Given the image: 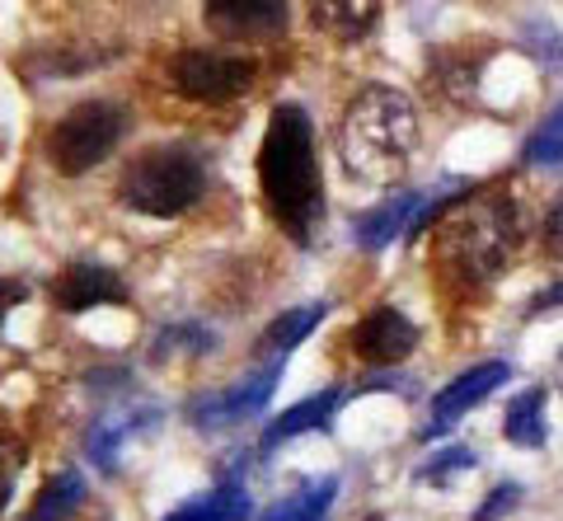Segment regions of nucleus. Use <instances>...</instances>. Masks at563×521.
<instances>
[{
	"label": "nucleus",
	"mask_w": 563,
	"mask_h": 521,
	"mask_svg": "<svg viewBox=\"0 0 563 521\" xmlns=\"http://www.w3.org/2000/svg\"><path fill=\"white\" fill-rule=\"evenodd\" d=\"M428 198L432 193H395V198H385L380 207H372L366 217H357V245L362 250H385L404 225L418 221V212L428 207Z\"/></svg>",
	"instance_id": "obj_13"
},
{
	"label": "nucleus",
	"mask_w": 563,
	"mask_h": 521,
	"mask_svg": "<svg viewBox=\"0 0 563 521\" xmlns=\"http://www.w3.org/2000/svg\"><path fill=\"white\" fill-rule=\"evenodd\" d=\"M29 301V287L24 282H14V277H0V329H5V315L14 306H24Z\"/></svg>",
	"instance_id": "obj_27"
},
{
	"label": "nucleus",
	"mask_w": 563,
	"mask_h": 521,
	"mask_svg": "<svg viewBox=\"0 0 563 521\" xmlns=\"http://www.w3.org/2000/svg\"><path fill=\"white\" fill-rule=\"evenodd\" d=\"M165 521H250V494H244L240 479H225L211 494L174 508Z\"/></svg>",
	"instance_id": "obj_15"
},
{
	"label": "nucleus",
	"mask_w": 563,
	"mask_h": 521,
	"mask_svg": "<svg viewBox=\"0 0 563 521\" xmlns=\"http://www.w3.org/2000/svg\"><path fill=\"white\" fill-rule=\"evenodd\" d=\"M413 347H418V329L390 306L372 310V315L352 329V353L362 362H372V367H395V362H404Z\"/></svg>",
	"instance_id": "obj_11"
},
{
	"label": "nucleus",
	"mask_w": 563,
	"mask_h": 521,
	"mask_svg": "<svg viewBox=\"0 0 563 521\" xmlns=\"http://www.w3.org/2000/svg\"><path fill=\"white\" fill-rule=\"evenodd\" d=\"M442 231H437V254L442 268L455 277L461 287H484L488 277H498L517 254V235H521V217L517 202L507 193H465L461 207L446 217L442 212Z\"/></svg>",
	"instance_id": "obj_3"
},
{
	"label": "nucleus",
	"mask_w": 563,
	"mask_h": 521,
	"mask_svg": "<svg viewBox=\"0 0 563 521\" xmlns=\"http://www.w3.org/2000/svg\"><path fill=\"white\" fill-rule=\"evenodd\" d=\"M207 29L225 43H273L287 33V0H202Z\"/></svg>",
	"instance_id": "obj_8"
},
{
	"label": "nucleus",
	"mask_w": 563,
	"mask_h": 521,
	"mask_svg": "<svg viewBox=\"0 0 563 521\" xmlns=\"http://www.w3.org/2000/svg\"><path fill=\"white\" fill-rule=\"evenodd\" d=\"M155 413H128V409H113V413H99L95 428H90V461L99 465V470H113L118 465V451L128 437H136L141 428H151Z\"/></svg>",
	"instance_id": "obj_14"
},
{
	"label": "nucleus",
	"mask_w": 563,
	"mask_h": 521,
	"mask_svg": "<svg viewBox=\"0 0 563 521\" xmlns=\"http://www.w3.org/2000/svg\"><path fill=\"white\" fill-rule=\"evenodd\" d=\"M207 193V160L192 146H146L136 160L122 169L118 198L141 217L169 221L184 217L192 202Z\"/></svg>",
	"instance_id": "obj_4"
},
{
	"label": "nucleus",
	"mask_w": 563,
	"mask_h": 521,
	"mask_svg": "<svg viewBox=\"0 0 563 521\" xmlns=\"http://www.w3.org/2000/svg\"><path fill=\"white\" fill-rule=\"evenodd\" d=\"M503 437L517 442V446H544L550 428H544V390H521L512 404H507V419H503Z\"/></svg>",
	"instance_id": "obj_20"
},
{
	"label": "nucleus",
	"mask_w": 563,
	"mask_h": 521,
	"mask_svg": "<svg viewBox=\"0 0 563 521\" xmlns=\"http://www.w3.org/2000/svg\"><path fill=\"white\" fill-rule=\"evenodd\" d=\"M122 128H128V118H122L118 103L109 99H90V103H76L70 113L57 118V128L47 132V160L57 165V174H85L95 169L99 160H109L113 146L122 142Z\"/></svg>",
	"instance_id": "obj_5"
},
{
	"label": "nucleus",
	"mask_w": 563,
	"mask_h": 521,
	"mask_svg": "<svg viewBox=\"0 0 563 521\" xmlns=\"http://www.w3.org/2000/svg\"><path fill=\"white\" fill-rule=\"evenodd\" d=\"M258 188L268 217L296 245H310L314 225L324 217L320 155H314V128L301 103H277L258 146Z\"/></svg>",
	"instance_id": "obj_1"
},
{
	"label": "nucleus",
	"mask_w": 563,
	"mask_h": 521,
	"mask_svg": "<svg viewBox=\"0 0 563 521\" xmlns=\"http://www.w3.org/2000/svg\"><path fill=\"white\" fill-rule=\"evenodd\" d=\"M455 470H474V451L470 446H451V451H442V456H432L428 465H422V479L446 484Z\"/></svg>",
	"instance_id": "obj_23"
},
{
	"label": "nucleus",
	"mask_w": 563,
	"mask_h": 521,
	"mask_svg": "<svg viewBox=\"0 0 563 521\" xmlns=\"http://www.w3.org/2000/svg\"><path fill=\"white\" fill-rule=\"evenodd\" d=\"M554 306H563V282L559 287H550V291H540V297H536V315H540V310H554Z\"/></svg>",
	"instance_id": "obj_28"
},
{
	"label": "nucleus",
	"mask_w": 563,
	"mask_h": 521,
	"mask_svg": "<svg viewBox=\"0 0 563 521\" xmlns=\"http://www.w3.org/2000/svg\"><path fill=\"white\" fill-rule=\"evenodd\" d=\"M333 498H339V479H314V484H301L291 498L273 502L268 512L258 521H324V512L333 508Z\"/></svg>",
	"instance_id": "obj_18"
},
{
	"label": "nucleus",
	"mask_w": 563,
	"mask_h": 521,
	"mask_svg": "<svg viewBox=\"0 0 563 521\" xmlns=\"http://www.w3.org/2000/svg\"><path fill=\"white\" fill-rule=\"evenodd\" d=\"M277 376H282V357H268V367H258V372H250L244 380H235L231 390L207 395V399H192V409H188L192 428L217 432V428H235L244 419H254V413L268 409V399L277 390Z\"/></svg>",
	"instance_id": "obj_7"
},
{
	"label": "nucleus",
	"mask_w": 563,
	"mask_h": 521,
	"mask_svg": "<svg viewBox=\"0 0 563 521\" xmlns=\"http://www.w3.org/2000/svg\"><path fill=\"white\" fill-rule=\"evenodd\" d=\"M343 404V390H320V395H310L301 399V404H291L287 413H277V419L268 423V432H263V456L268 451H277L282 442H291V437H301V432H314V428H329L333 423V409Z\"/></svg>",
	"instance_id": "obj_12"
},
{
	"label": "nucleus",
	"mask_w": 563,
	"mask_h": 521,
	"mask_svg": "<svg viewBox=\"0 0 563 521\" xmlns=\"http://www.w3.org/2000/svg\"><path fill=\"white\" fill-rule=\"evenodd\" d=\"M310 10H314V24L320 29L339 33L343 43H352V38H362V33L376 24L380 0H314Z\"/></svg>",
	"instance_id": "obj_19"
},
{
	"label": "nucleus",
	"mask_w": 563,
	"mask_h": 521,
	"mask_svg": "<svg viewBox=\"0 0 563 521\" xmlns=\"http://www.w3.org/2000/svg\"><path fill=\"white\" fill-rule=\"evenodd\" d=\"M372 521H380V517H372Z\"/></svg>",
	"instance_id": "obj_29"
},
{
	"label": "nucleus",
	"mask_w": 563,
	"mask_h": 521,
	"mask_svg": "<svg viewBox=\"0 0 563 521\" xmlns=\"http://www.w3.org/2000/svg\"><path fill=\"white\" fill-rule=\"evenodd\" d=\"M80 502H85V479L76 470H62L38 489V498H33L24 521H70Z\"/></svg>",
	"instance_id": "obj_17"
},
{
	"label": "nucleus",
	"mask_w": 563,
	"mask_h": 521,
	"mask_svg": "<svg viewBox=\"0 0 563 521\" xmlns=\"http://www.w3.org/2000/svg\"><path fill=\"white\" fill-rule=\"evenodd\" d=\"M329 315V306L324 301H314V306H301V310H282V315L263 329V339H258V353L263 357H287L296 343L310 339V329L320 324Z\"/></svg>",
	"instance_id": "obj_16"
},
{
	"label": "nucleus",
	"mask_w": 563,
	"mask_h": 521,
	"mask_svg": "<svg viewBox=\"0 0 563 521\" xmlns=\"http://www.w3.org/2000/svg\"><path fill=\"white\" fill-rule=\"evenodd\" d=\"M507 376H512V372H507V362H479V367L461 372L442 395L432 399V419H428V428H422V437H442V432L461 423L465 413L479 404V399H488L493 390H498Z\"/></svg>",
	"instance_id": "obj_10"
},
{
	"label": "nucleus",
	"mask_w": 563,
	"mask_h": 521,
	"mask_svg": "<svg viewBox=\"0 0 563 521\" xmlns=\"http://www.w3.org/2000/svg\"><path fill=\"white\" fill-rule=\"evenodd\" d=\"M24 461H29V456H24V446H20V442L0 437V517H5L10 498H14V479H20Z\"/></svg>",
	"instance_id": "obj_22"
},
{
	"label": "nucleus",
	"mask_w": 563,
	"mask_h": 521,
	"mask_svg": "<svg viewBox=\"0 0 563 521\" xmlns=\"http://www.w3.org/2000/svg\"><path fill=\"white\" fill-rule=\"evenodd\" d=\"M413 146H418V113L404 90H395V85H366V90L347 99L343 123H339V151L352 179L372 188L395 184L409 169Z\"/></svg>",
	"instance_id": "obj_2"
},
{
	"label": "nucleus",
	"mask_w": 563,
	"mask_h": 521,
	"mask_svg": "<svg viewBox=\"0 0 563 521\" xmlns=\"http://www.w3.org/2000/svg\"><path fill=\"white\" fill-rule=\"evenodd\" d=\"M521 502V484H498V489L488 494V502L479 512H474V521H498V517H507Z\"/></svg>",
	"instance_id": "obj_25"
},
{
	"label": "nucleus",
	"mask_w": 563,
	"mask_h": 521,
	"mask_svg": "<svg viewBox=\"0 0 563 521\" xmlns=\"http://www.w3.org/2000/svg\"><path fill=\"white\" fill-rule=\"evenodd\" d=\"M174 90L192 103H235L254 90L258 62L244 52H217V47H184L169 62Z\"/></svg>",
	"instance_id": "obj_6"
},
{
	"label": "nucleus",
	"mask_w": 563,
	"mask_h": 521,
	"mask_svg": "<svg viewBox=\"0 0 563 521\" xmlns=\"http://www.w3.org/2000/svg\"><path fill=\"white\" fill-rule=\"evenodd\" d=\"M52 301H57L66 315H80V310L95 306H128V287L109 264H95V258H76L66 264V273L52 282Z\"/></svg>",
	"instance_id": "obj_9"
},
{
	"label": "nucleus",
	"mask_w": 563,
	"mask_h": 521,
	"mask_svg": "<svg viewBox=\"0 0 563 521\" xmlns=\"http://www.w3.org/2000/svg\"><path fill=\"white\" fill-rule=\"evenodd\" d=\"M526 165H563V103L536 128L531 142H526Z\"/></svg>",
	"instance_id": "obj_21"
},
{
	"label": "nucleus",
	"mask_w": 563,
	"mask_h": 521,
	"mask_svg": "<svg viewBox=\"0 0 563 521\" xmlns=\"http://www.w3.org/2000/svg\"><path fill=\"white\" fill-rule=\"evenodd\" d=\"M161 339H165V343L155 347V357H169L174 347H192V353H207V347H211V334H207V329H192V324H184V329H165Z\"/></svg>",
	"instance_id": "obj_24"
},
{
	"label": "nucleus",
	"mask_w": 563,
	"mask_h": 521,
	"mask_svg": "<svg viewBox=\"0 0 563 521\" xmlns=\"http://www.w3.org/2000/svg\"><path fill=\"white\" fill-rule=\"evenodd\" d=\"M544 250L554 258H563V193L554 198L550 212H544Z\"/></svg>",
	"instance_id": "obj_26"
}]
</instances>
